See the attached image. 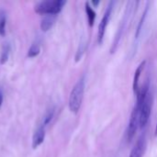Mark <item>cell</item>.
Here are the masks:
<instances>
[{
    "mask_svg": "<svg viewBox=\"0 0 157 157\" xmlns=\"http://www.w3.org/2000/svg\"><path fill=\"white\" fill-rule=\"evenodd\" d=\"M91 4L94 5V6H97L98 5H99V1H92Z\"/></svg>",
    "mask_w": 157,
    "mask_h": 157,
    "instance_id": "18",
    "label": "cell"
},
{
    "mask_svg": "<svg viewBox=\"0 0 157 157\" xmlns=\"http://www.w3.org/2000/svg\"><path fill=\"white\" fill-rule=\"evenodd\" d=\"M66 4V2L64 0H49V1H42L40 3H39L36 6H35V11L38 14L40 15H52V16H56L57 14H59L63 6Z\"/></svg>",
    "mask_w": 157,
    "mask_h": 157,
    "instance_id": "2",
    "label": "cell"
},
{
    "mask_svg": "<svg viewBox=\"0 0 157 157\" xmlns=\"http://www.w3.org/2000/svg\"><path fill=\"white\" fill-rule=\"evenodd\" d=\"M84 92H85V79L84 77H82L75 85L69 97V109L75 114H76L81 108L83 98H84Z\"/></svg>",
    "mask_w": 157,
    "mask_h": 157,
    "instance_id": "1",
    "label": "cell"
},
{
    "mask_svg": "<svg viewBox=\"0 0 157 157\" xmlns=\"http://www.w3.org/2000/svg\"><path fill=\"white\" fill-rule=\"evenodd\" d=\"M9 52H10V46L8 43H5L2 48V52H1V58H0V63L5 64L9 57Z\"/></svg>",
    "mask_w": 157,
    "mask_h": 157,
    "instance_id": "13",
    "label": "cell"
},
{
    "mask_svg": "<svg viewBox=\"0 0 157 157\" xmlns=\"http://www.w3.org/2000/svg\"><path fill=\"white\" fill-rule=\"evenodd\" d=\"M155 136L157 137V122H156V127H155Z\"/></svg>",
    "mask_w": 157,
    "mask_h": 157,
    "instance_id": "19",
    "label": "cell"
},
{
    "mask_svg": "<svg viewBox=\"0 0 157 157\" xmlns=\"http://www.w3.org/2000/svg\"><path fill=\"white\" fill-rule=\"evenodd\" d=\"M45 139V129L44 127L41 125L34 133L33 138H32V148L36 149L38 148L43 142Z\"/></svg>",
    "mask_w": 157,
    "mask_h": 157,
    "instance_id": "8",
    "label": "cell"
},
{
    "mask_svg": "<svg viewBox=\"0 0 157 157\" xmlns=\"http://www.w3.org/2000/svg\"><path fill=\"white\" fill-rule=\"evenodd\" d=\"M40 52V45L39 42L35 41L31 44V46L29 47V51H28V57L29 58H34L36 56H38Z\"/></svg>",
    "mask_w": 157,
    "mask_h": 157,
    "instance_id": "12",
    "label": "cell"
},
{
    "mask_svg": "<svg viewBox=\"0 0 157 157\" xmlns=\"http://www.w3.org/2000/svg\"><path fill=\"white\" fill-rule=\"evenodd\" d=\"M6 17L4 14L0 16V35L4 37L6 35Z\"/></svg>",
    "mask_w": 157,
    "mask_h": 157,
    "instance_id": "15",
    "label": "cell"
},
{
    "mask_svg": "<svg viewBox=\"0 0 157 157\" xmlns=\"http://www.w3.org/2000/svg\"><path fill=\"white\" fill-rule=\"evenodd\" d=\"M86 43H81L80 44L79 48H78V51L76 52V55H75V62H78L81 59V57L83 56V54H84V52L86 51Z\"/></svg>",
    "mask_w": 157,
    "mask_h": 157,
    "instance_id": "16",
    "label": "cell"
},
{
    "mask_svg": "<svg viewBox=\"0 0 157 157\" xmlns=\"http://www.w3.org/2000/svg\"><path fill=\"white\" fill-rule=\"evenodd\" d=\"M3 93H2V91L0 90V109H1V107H2V104H3Z\"/></svg>",
    "mask_w": 157,
    "mask_h": 157,
    "instance_id": "17",
    "label": "cell"
},
{
    "mask_svg": "<svg viewBox=\"0 0 157 157\" xmlns=\"http://www.w3.org/2000/svg\"><path fill=\"white\" fill-rule=\"evenodd\" d=\"M131 12V7L130 6H127L126 10H125V13H124V16L120 23V26L118 28V30H117V33L115 35V38H114V40L111 44V47H110V53H114L120 44V41H121V39L123 35V32L125 30V26H126V22L128 21V17H129V14Z\"/></svg>",
    "mask_w": 157,
    "mask_h": 157,
    "instance_id": "5",
    "label": "cell"
},
{
    "mask_svg": "<svg viewBox=\"0 0 157 157\" xmlns=\"http://www.w3.org/2000/svg\"><path fill=\"white\" fill-rule=\"evenodd\" d=\"M54 112H55V109L54 108H52V109H50L47 111V113L45 114V116L43 118V122H42V126L43 127L47 126L51 122V121L52 120V118L54 116Z\"/></svg>",
    "mask_w": 157,
    "mask_h": 157,
    "instance_id": "14",
    "label": "cell"
},
{
    "mask_svg": "<svg viewBox=\"0 0 157 157\" xmlns=\"http://www.w3.org/2000/svg\"><path fill=\"white\" fill-rule=\"evenodd\" d=\"M144 147H145V136L144 134L141 136V138L137 141L135 146L132 148L130 154V157H143Z\"/></svg>",
    "mask_w": 157,
    "mask_h": 157,
    "instance_id": "7",
    "label": "cell"
},
{
    "mask_svg": "<svg viewBox=\"0 0 157 157\" xmlns=\"http://www.w3.org/2000/svg\"><path fill=\"white\" fill-rule=\"evenodd\" d=\"M139 121H140V106L138 103H136V105L134 106L132 111L131 118L128 124V129H127V139L129 142H131L133 139L138 130V127L140 126Z\"/></svg>",
    "mask_w": 157,
    "mask_h": 157,
    "instance_id": "3",
    "label": "cell"
},
{
    "mask_svg": "<svg viewBox=\"0 0 157 157\" xmlns=\"http://www.w3.org/2000/svg\"><path fill=\"white\" fill-rule=\"evenodd\" d=\"M55 17L56 16L48 15L43 17V19L40 22V29L42 31L46 32L52 27V25L54 24V21H55Z\"/></svg>",
    "mask_w": 157,
    "mask_h": 157,
    "instance_id": "9",
    "label": "cell"
},
{
    "mask_svg": "<svg viewBox=\"0 0 157 157\" xmlns=\"http://www.w3.org/2000/svg\"><path fill=\"white\" fill-rule=\"evenodd\" d=\"M86 16H87L88 25L90 27H93L94 23H95V19H96V12L88 2L86 3Z\"/></svg>",
    "mask_w": 157,
    "mask_h": 157,
    "instance_id": "10",
    "label": "cell"
},
{
    "mask_svg": "<svg viewBox=\"0 0 157 157\" xmlns=\"http://www.w3.org/2000/svg\"><path fill=\"white\" fill-rule=\"evenodd\" d=\"M113 6H114V2L113 1L109 2V6H108L106 11H105V14H104V16H103L100 23H99L98 31V43L99 45H101L102 42H103V40H104V37H105V33H106V30H107V28H108L110 17H111Z\"/></svg>",
    "mask_w": 157,
    "mask_h": 157,
    "instance_id": "4",
    "label": "cell"
},
{
    "mask_svg": "<svg viewBox=\"0 0 157 157\" xmlns=\"http://www.w3.org/2000/svg\"><path fill=\"white\" fill-rule=\"evenodd\" d=\"M149 5H150V3L147 2L146 6H145V9H144V13H143V16H142V17H141V19H140V21H139V24H138V27H137V29H136V32H135V38H136V39L140 36V34H141V32H142L143 26H144V20H145V18H146V17H147V13H148V10H149Z\"/></svg>",
    "mask_w": 157,
    "mask_h": 157,
    "instance_id": "11",
    "label": "cell"
},
{
    "mask_svg": "<svg viewBox=\"0 0 157 157\" xmlns=\"http://www.w3.org/2000/svg\"><path fill=\"white\" fill-rule=\"evenodd\" d=\"M145 63H146V61H144L142 62L139 66L137 67L135 73H134V77H133V84H132V88H133V92L134 94L136 95V97L140 94V77L144 72V69L145 67Z\"/></svg>",
    "mask_w": 157,
    "mask_h": 157,
    "instance_id": "6",
    "label": "cell"
}]
</instances>
